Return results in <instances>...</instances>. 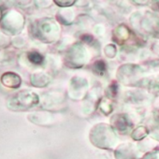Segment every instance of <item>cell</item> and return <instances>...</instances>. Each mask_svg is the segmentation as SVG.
Here are the masks:
<instances>
[{
	"instance_id": "7a4b0ae2",
	"label": "cell",
	"mask_w": 159,
	"mask_h": 159,
	"mask_svg": "<svg viewBox=\"0 0 159 159\" xmlns=\"http://www.w3.org/2000/svg\"><path fill=\"white\" fill-rule=\"evenodd\" d=\"M1 83L8 88H18L22 84V79L18 74L10 71L1 76Z\"/></svg>"
},
{
	"instance_id": "6da1fadb",
	"label": "cell",
	"mask_w": 159,
	"mask_h": 159,
	"mask_svg": "<svg viewBox=\"0 0 159 159\" xmlns=\"http://www.w3.org/2000/svg\"><path fill=\"white\" fill-rule=\"evenodd\" d=\"M39 103L38 96L27 90L13 94L8 100V107L12 111H26Z\"/></svg>"
},
{
	"instance_id": "277c9868",
	"label": "cell",
	"mask_w": 159,
	"mask_h": 159,
	"mask_svg": "<svg viewBox=\"0 0 159 159\" xmlns=\"http://www.w3.org/2000/svg\"><path fill=\"white\" fill-rule=\"evenodd\" d=\"M56 4H58V6H62V7H67V6H71L75 3V1H55Z\"/></svg>"
},
{
	"instance_id": "3957f363",
	"label": "cell",
	"mask_w": 159,
	"mask_h": 159,
	"mask_svg": "<svg viewBox=\"0 0 159 159\" xmlns=\"http://www.w3.org/2000/svg\"><path fill=\"white\" fill-rule=\"evenodd\" d=\"M28 60L34 65H40V64H42L44 58L40 53H39L37 52H32L28 53Z\"/></svg>"
}]
</instances>
